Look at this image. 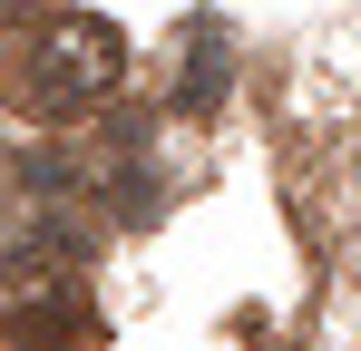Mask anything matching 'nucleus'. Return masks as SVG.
<instances>
[{"instance_id":"obj_1","label":"nucleus","mask_w":361,"mask_h":351,"mask_svg":"<svg viewBox=\"0 0 361 351\" xmlns=\"http://www.w3.org/2000/svg\"><path fill=\"white\" fill-rule=\"evenodd\" d=\"M118 88H127V39L98 20V10H59V20L30 39L10 98L30 117H49V127H68V117H98Z\"/></svg>"},{"instance_id":"obj_2","label":"nucleus","mask_w":361,"mask_h":351,"mask_svg":"<svg viewBox=\"0 0 361 351\" xmlns=\"http://www.w3.org/2000/svg\"><path fill=\"white\" fill-rule=\"evenodd\" d=\"M0 342L10 351H88L98 342V302H88V292H30V302L0 322Z\"/></svg>"},{"instance_id":"obj_3","label":"nucleus","mask_w":361,"mask_h":351,"mask_svg":"<svg viewBox=\"0 0 361 351\" xmlns=\"http://www.w3.org/2000/svg\"><path fill=\"white\" fill-rule=\"evenodd\" d=\"M215 98H225V39H195V49H185V78H176V108L205 117Z\"/></svg>"},{"instance_id":"obj_4","label":"nucleus","mask_w":361,"mask_h":351,"mask_svg":"<svg viewBox=\"0 0 361 351\" xmlns=\"http://www.w3.org/2000/svg\"><path fill=\"white\" fill-rule=\"evenodd\" d=\"M20 185H30V195H68V185H78V156L39 147V156H20Z\"/></svg>"}]
</instances>
